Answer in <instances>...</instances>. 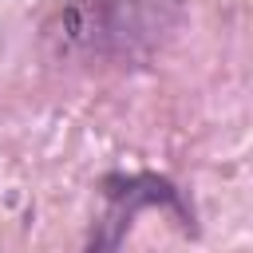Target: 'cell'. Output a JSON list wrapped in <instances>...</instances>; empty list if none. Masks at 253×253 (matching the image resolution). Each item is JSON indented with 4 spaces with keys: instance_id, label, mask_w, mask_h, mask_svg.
Instances as JSON below:
<instances>
[{
    "instance_id": "2",
    "label": "cell",
    "mask_w": 253,
    "mask_h": 253,
    "mask_svg": "<svg viewBox=\"0 0 253 253\" xmlns=\"http://www.w3.org/2000/svg\"><path fill=\"white\" fill-rule=\"evenodd\" d=\"M99 198H103V210L95 213V221L87 229L83 253H119L123 241L134 229V217L146 213V210H162L186 237L202 233L194 198L170 174H158V170H107L99 178Z\"/></svg>"
},
{
    "instance_id": "1",
    "label": "cell",
    "mask_w": 253,
    "mask_h": 253,
    "mask_svg": "<svg viewBox=\"0 0 253 253\" xmlns=\"http://www.w3.org/2000/svg\"><path fill=\"white\" fill-rule=\"evenodd\" d=\"M186 0H59L40 43L67 63H146L182 24Z\"/></svg>"
}]
</instances>
